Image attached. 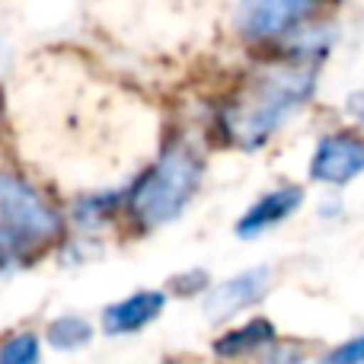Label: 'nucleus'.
I'll use <instances>...</instances> for the list:
<instances>
[{
  "instance_id": "16",
  "label": "nucleus",
  "mask_w": 364,
  "mask_h": 364,
  "mask_svg": "<svg viewBox=\"0 0 364 364\" xmlns=\"http://www.w3.org/2000/svg\"><path fill=\"white\" fill-rule=\"evenodd\" d=\"M304 352L301 348H284V346H272V358L269 364H301Z\"/></svg>"
},
{
  "instance_id": "14",
  "label": "nucleus",
  "mask_w": 364,
  "mask_h": 364,
  "mask_svg": "<svg viewBox=\"0 0 364 364\" xmlns=\"http://www.w3.org/2000/svg\"><path fill=\"white\" fill-rule=\"evenodd\" d=\"M19 262H23V246H19L16 240L4 230V227H0V275L13 272Z\"/></svg>"
},
{
  "instance_id": "11",
  "label": "nucleus",
  "mask_w": 364,
  "mask_h": 364,
  "mask_svg": "<svg viewBox=\"0 0 364 364\" xmlns=\"http://www.w3.org/2000/svg\"><path fill=\"white\" fill-rule=\"evenodd\" d=\"M115 208H119V198H115V195H87V198L77 201L74 220H77V227H83V230H100V227L115 214Z\"/></svg>"
},
{
  "instance_id": "17",
  "label": "nucleus",
  "mask_w": 364,
  "mask_h": 364,
  "mask_svg": "<svg viewBox=\"0 0 364 364\" xmlns=\"http://www.w3.org/2000/svg\"><path fill=\"white\" fill-rule=\"evenodd\" d=\"M346 109H348V115H352L355 122L364 128V90H358V93H352L348 96V102H346Z\"/></svg>"
},
{
  "instance_id": "10",
  "label": "nucleus",
  "mask_w": 364,
  "mask_h": 364,
  "mask_svg": "<svg viewBox=\"0 0 364 364\" xmlns=\"http://www.w3.org/2000/svg\"><path fill=\"white\" fill-rule=\"evenodd\" d=\"M45 339H48V346L58 348V352H74V348H83L93 339V326H90L83 316H74V314L58 316V320L48 323Z\"/></svg>"
},
{
  "instance_id": "5",
  "label": "nucleus",
  "mask_w": 364,
  "mask_h": 364,
  "mask_svg": "<svg viewBox=\"0 0 364 364\" xmlns=\"http://www.w3.org/2000/svg\"><path fill=\"white\" fill-rule=\"evenodd\" d=\"M364 173V138L355 132H333L316 141L310 157V179L323 186H346Z\"/></svg>"
},
{
  "instance_id": "2",
  "label": "nucleus",
  "mask_w": 364,
  "mask_h": 364,
  "mask_svg": "<svg viewBox=\"0 0 364 364\" xmlns=\"http://www.w3.org/2000/svg\"><path fill=\"white\" fill-rule=\"evenodd\" d=\"M201 179H205V164L188 144H173L157 157V164L144 173L132 186L128 198V211L132 220L141 224L144 230H157V227L176 220L195 198Z\"/></svg>"
},
{
  "instance_id": "9",
  "label": "nucleus",
  "mask_w": 364,
  "mask_h": 364,
  "mask_svg": "<svg viewBox=\"0 0 364 364\" xmlns=\"http://www.w3.org/2000/svg\"><path fill=\"white\" fill-rule=\"evenodd\" d=\"M275 339H278V333H275V326H272V320L256 316V320H250V323H243V326L220 336V339L214 342V355H220V358H243V355L272 348Z\"/></svg>"
},
{
  "instance_id": "3",
  "label": "nucleus",
  "mask_w": 364,
  "mask_h": 364,
  "mask_svg": "<svg viewBox=\"0 0 364 364\" xmlns=\"http://www.w3.org/2000/svg\"><path fill=\"white\" fill-rule=\"evenodd\" d=\"M0 227L26 250L55 243L64 233V218L29 179L0 170Z\"/></svg>"
},
{
  "instance_id": "13",
  "label": "nucleus",
  "mask_w": 364,
  "mask_h": 364,
  "mask_svg": "<svg viewBox=\"0 0 364 364\" xmlns=\"http://www.w3.org/2000/svg\"><path fill=\"white\" fill-rule=\"evenodd\" d=\"M314 364H364V336H355V339L329 348V352L320 355Z\"/></svg>"
},
{
  "instance_id": "6",
  "label": "nucleus",
  "mask_w": 364,
  "mask_h": 364,
  "mask_svg": "<svg viewBox=\"0 0 364 364\" xmlns=\"http://www.w3.org/2000/svg\"><path fill=\"white\" fill-rule=\"evenodd\" d=\"M269 284H272L269 265H256V269L240 272V275L214 284L205 294V316L208 320H227V316H233V314H240V310L262 301Z\"/></svg>"
},
{
  "instance_id": "7",
  "label": "nucleus",
  "mask_w": 364,
  "mask_h": 364,
  "mask_svg": "<svg viewBox=\"0 0 364 364\" xmlns=\"http://www.w3.org/2000/svg\"><path fill=\"white\" fill-rule=\"evenodd\" d=\"M301 205H304L301 186H278V188H272V192L259 195V198L246 208L243 218L237 220L233 230H237L240 240H256V237H262V233L275 230L278 224H284Z\"/></svg>"
},
{
  "instance_id": "15",
  "label": "nucleus",
  "mask_w": 364,
  "mask_h": 364,
  "mask_svg": "<svg viewBox=\"0 0 364 364\" xmlns=\"http://www.w3.org/2000/svg\"><path fill=\"white\" fill-rule=\"evenodd\" d=\"M208 288V272H186V275L173 278V291L179 297H195Z\"/></svg>"
},
{
  "instance_id": "12",
  "label": "nucleus",
  "mask_w": 364,
  "mask_h": 364,
  "mask_svg": "<svg viewBox=\"0 0 364 364\" xmlns=\"http://www.w3.org/2000/svg\"><path fill=\"white\" fill-rule=\"evenodd\" d=\"M42 358V346L32 333H19L0 346V364H38Z\"/></svg>"
},
{
  "instance_id": "1",
  "label": "nucleus",
  "mask_w": 364,
  "mask_h": 364,
  "mask_svg": "<svg viewBox=\"0 0 364 364\" xmlns=\"http://www.w3.org/2000/svg\"><path fill=\"white\" fill-rule=\"evenodd\" d=\"M316 70L307 64L265 68L220 112L224 138L240 151H259L314 96Z\"/></svg>"
},
{
  "instance_id": "4",
  "label": "nucleus",
  "mask_w": 364,
  "mask_h": 364,
  "mask_svg": "<svg viewBox=\"0 0 364 364\" xmlns=\"http://www.w3.org/2000/svg\"><path fill=\"white\" fill-rule=\"evenodd\" d=\"M320 6L323 0H240L233 26L246 42H272L314 23Z\"/></svg>"
},
{
  "instance_id": "18",
  "label": "nucleus",
  "mask_w": 364,
  "mask_h": 364,
  "mask_svg": "<svg viewBox=\"0 0 364 364\" xmlns=\"http://www.w3.org/2000/svg\"><path fill=\"white\" fill-rule=\"evenodd\" d=\"M160 364H179V361H160Z\"/></svg>"
},
{
  "instance_id": "8",
  "label": "nucleus",
  "mask_w": 364,
  "mask_h": 364,
  "mask_svg": "<svg viewBox=\"0 0 364 364\" xmlns=\"http://www.w3.org/2000/svg\"><path fill=\"white\" fill-rule=\"evenodd\" d=\"M166 307L164 291H134V294L122 297V301L109 304L102 310V329L109 336H132L151 326Z\"/></svg>"
}]
</instances>
